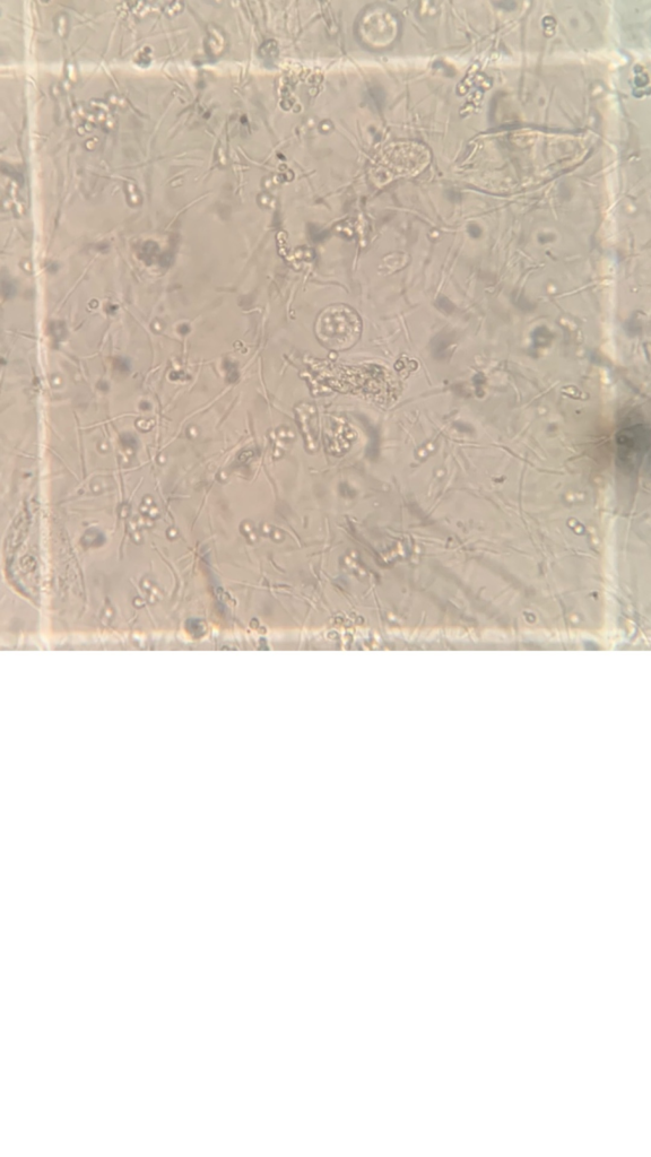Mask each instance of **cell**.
<instances>
[{
	"instance_id": "cell-1",
	"label": "cell",
	"mask_w": 651,
	"mask_h": 1157,
	"mask_svg": "<svg viewBox=\"0 0 651 1157\" xmlns=\"http://www.w3.org/2000/svg\"><path fill=\"white\" fill-rule=\"evenodd\" d=\"M347 308L337 307L334 310L325 311L323 318L319 320L318 333L321 341L325 345L336 347L338 350L346 349L354 343L360 332L359 319L355 313L340 326Z\"/></svg>"
}]
</instances>
